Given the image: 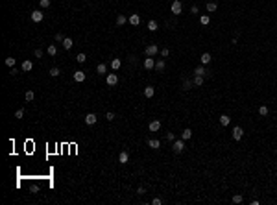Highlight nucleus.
<instances>
[{
  "mask_svg": "<svg viewBox=\"0 0 277 205\" xmlns=\"http://www.w3.org/2000/svg\"><path fill=\"white\" fill-rule=\"evenodd\" d=\"M170 11H172L174 15H181V11H183L181 0H174V2H172V6H170Z\"/></svg>",
  "mask_w": 277,
  "mask_h": 205,
  "instance_id": "nucleus-1",
  "label": "nucleus"
},
{
  "mask_svg": "<svg viewBox=\"0 0 277 205\" xmlns=\"http://www.w3.org/2000/svg\"><path fill=\"white\" fill-rule=\"evenodd\" d=\"M157 52H159V46L157 45H148L146 48H144V54H146L148 57H153Z\"/></svg>",
  "mask_w": 277,
  "mask_h": 205,
  "instance_id": "nucleus-2",
  "label": "nucleus"
},
{
  "mask_svg": "<svg viewBox=\"0 0 277 205\" xmlns=\"http://www.w3.org/2000/svg\"><path fill=\"white\" fill-rule=\"evenodd\" d=\"M105 81H107V85H109V87H115V85L118 83V76H116L115 72H113V74H107Z\"/></svg>",
  "mask_w": 277,
  "mask_h": 205,
  "instance_id": "nucleus-3",
  "label": "nucleus"
},
{
  "mask_svg": "<svg viewBox=\"0 0 277 205\" xmlns=\"http://www.w3.org/2000/svg\"><path fill=\"white\" fill-rule=\"evenodd\" d=\"M172 150H174V152L175 153H181L183 152V150H185V140H174V146H172Z\"/></svg>",
  "mask_w": 277,
  "mask_h": 205,
  "instance_id": "nucleus-4",
  "label": "nucleus"
},
{
  "mask_svg": "<svg viewBox=\"0 0 277 205\" xmlns=\"http://www.w3.org/2000/svg\"><path fill=\"white\" fill-rule=\"evenodd\" d=\"M244 135V129L240 128V126H236V128H233V140H240Z\"/></svg>",
  "mask_w": 277,
  "mask_h": 205,
  "instance_id": "nucleus-5",
  "label": "nucleus"
},
{
  "mask_svg": "<svg viewBox=\"0 0 277 205\" xmlns=\"http://www.w3.org/2000/svg\"><path fill=\"white\" fill-rule=\"evenodd\" d=\"M96 120H98V116H96L94 113H87V115H85V124H87V126L96 124Z\"/></svg>",
  "mask_w": 277,
  "mask_h": 205,
  "instance_id": "nucleus-6",
  "label": "nucleus"
},
{
  "mask_svg": "<svg viewBox=\"0 0 277 205\" xmlns=\"http://www.w3.org/2000/svg\"><path fill=\"white\" fill-rule=\"evenodd\" d=\"M43 19H45V15H43V11H41V9L32 11V21H33V22H41Z\"/></svg>",
  "mask_w": 277,
  "mask_h": 205,
  "instance_id": "nucleus-7",
  "label": "nucleus"
},
{
  "mask_svg": "<svg viewBox=\"0 0 277 205\" xmlns=\"http://www.w3.org/2000/svg\"><path fill=\"white\" fill-rule=\"evenodd\" d=\"M148 128H150V131H151V133L159 131V129H161V120H151V122H150V126H148Z\"/></svg>",
  "mask_w": 277,
  "mask_h": 205,
  "instance_id": "nucleus-8",
  "label": "nucleus"
},
{
  "mask_svg": "<svg viewBox=\"0 0 277 205\" xmlns=\"http://www.w3.org/2000/svg\"><path fill=\"white\" fill-rule=\"evenodd\" d=\"M128 21H130L131 26H139L140 24V15H137V13H135V15H130V19H128Z\"/></svg>",
  "mask_w": 277,
  "mask_h": 205,
  "instance_id": "nucleus-9",
  "label": "nucleus"
},
{
  "mask_svg": "<svg viewBox=\"0 0 277 205\" xmlns=\"http://www.w3.org/2000/svg\"><path fill=\"white\" fill-rule=\"evenodd\" d=\"M144 69H146V70L155 69V61H153L151 57H146V59H144Z\"/></svg>",
  "mask_w": 277,
  "mask_h": 205,
  "instance_id": "nucleus-10",
  "label": "nucleus"
},
{
  "mask_svg": "<svg viewBox=\"0 0 277 205\" xmlns=\"http://www.w3.org/2000/svg\"><path fill=\"white\" fill-rule=\"evenodd\" d=\"M32 69H33V63L30 61V59H24V61H22V70H24V72H30Z\"/></svg>",
  "mask_w": 277,
  "mask_h": 205,
  "instance_id": "nucleus-11",
  "label": "nucleus"
},
{
  "mask_svg": "<svg viewBox=\"0 0 277 205\" xmlns=\"http://www.w3.org/2000/svg\"><path fill=\"white\" fill-rule=\"evenodd\" d=\"M211 59H213V57H211V54L209 52H203V54H201V57H200V61H201V65H209Z\"/></svg>",
  "mask_w": 277,
  "mask_h": 205,
  "instance_id": "nucleus-12",
  "label": "nucleus"
},
{
  "mask_svg": "<svg viewBox=\"0 0 277 205\" xmlns=\"http://www.w3.org/2000/svg\"><path fill=\"white\" fill-rule=\"evenodd\" d=\"M128 161H130V155H128V152H120V155H118V163H120V164H126Z\"/></svg>",
  "mask_w": 277,
  "mask_h": 205,
  "instance_id": "nucleus-13",
  "label": "nucleus"
},
{
  "mask_svg": "<svg viewBox=\"0 0 277 205\" xmlns=\"http://www.w3.org/2000/svg\"><path fill=\"white\" fill-rule=\"evenodd\" d=\"M148 146L153 148V150H159V148H161V142H159V139H150V140H148Z\"/></svg>",
  "mask_w": 277,
  "mask_h": 205,
  "instance_id": "nucleus-14",
  "label": "nucleus"
},
{
  "mask_svg": "<svg viewBox=\"0 0 277 205\" xmlns=\"http://www.w3.org/2000/svg\"><path fill=\"white\" fill-rule=\"evenodd\" d=\"M61 45H63V48H65V50H70V48L74 46V41H72L70 37H65V41L61 43Z\"/></svg>",
  "mask_w": 277,
  "mask_h": 205,
  "instance_id": "nucleus-15",
  "label": "nucleus"
},
{
  "mask_svg": "<svg viewBox=\"0 0 277 205\" xmlns=\"http://www.w3.org/2000/svg\"><path fill=\"white\" fill-rule=\"evenodd\" d=\"M74 80L76 81H85V72L83 70H76V72H74Z\"/></svg>",
  "mask_w": 277,
  "mask_h": 205,
  "instance_id": "nucleus-16",
  "label": "nucleus"
},
{
  "mask_svg": "<svg viewBox=\"0 0 277 205\" xmlns=\"http://www.w3.org/2000/svg\"><path fill=\"white\" fill-rule=\"evenodd\" d=\"M120 67H122V61H120V59H116V57H115V59H111V69L115 70V72L120 69Z\"/></svg>",
  "mask_w": 277,
  "mask_h": 205,
  "instance_id": "nucleus-17",
  "label": "nucleus"
},
{
  "mask_svg": "<svg viewBox=\"0 0 277 205\" xmlns=\"http://www.w3.org/2000/svg\"><path fill=\"white\" fill-rule=\"evenodd\" d=\"M209 22H211V17H209V15H200V24L201 26H207Z\"/></svg>",
  "mask_w": 277,
  "mask_h": 205,
  "instance_id": "nucleus-18",
  "label": "nucleus"
},
{
  "mask_svg": "<svg viewBox=\"0 0 277 205\" xmlns=\"http://www.w3.org/2000/svg\"><path fill=\"white\" fill-rule=\"evenodd\" d=\"M148 30H150V31H157L159 30L157 21H150V22H148Z\"/></svg>",
  "mask_w": 277,
  "mask_h": 205,
  "instance_id": "nucleus-19",
  "label": "nucleus"
},
{
  "mask_svg": "<svg viewBox=\"0 0 277 205\" xmlns=\"http://www.w3.org/2000/svg\"><path fill=\"white\" fill-rule=\"evenodd\" d=\"M126 22H128L126 15H118V17H116V26H122V24H126Z\"/></svg>",
  "mask_w": 277,
  "mask_h": 205,
  "instance_id": "nucleus-20",
  "label": "nucleus"
},
{
  "mask_svg": "<svg viewBox=\"0 0 277 205\" xmlns=\"http://www.w3.org/2000/svg\"><path fill=\"white\" fill-rule=\"evenodd\" d=\"M165 61H163V59H159L157 63H155V70H157V72H163V70H165Z\"/></svg>",
  "mask_w": 277,
  "mask_h": 205,
  "instance_id": "nucleus-21",
  "label": "nucleus"
},
{
  "mask_svg": "<svg viewBox=\"0 0 277 205\" xmlns=\"http://www.w3.org/2000/svg\"><path fill=\"white\" fill-rule=\"evenodd\" d=\"M190 137H192V131H190L189 128H187V129H183V133H181V139H183V140H189Z\"/></svg>",
  "mask_w": 277,
  "mask_h": 205,
  "instance_id": "nucleus-22",
  "label": "nucleus"
},
{
  "mask_svg": "<svg viewBox=\"0 0 277 205\" xmlns=\"http://www.w3.org/2000/svg\"><path fill=\"white\" fill-rule=\"evenodd\" d=\"M46 52H48V56H52V57H54V56L57 54V46H56V45H50L48 48H46Z\"/></svg>",
  "mask_w": 277,
  "mask_h": 205,
  "instance_id": "nucleus-23",
  "label": "nucleus"
},
{
  "mask_svg": "<svg viewBox=\"0 0 277 205\" xmlns=\"http://www.w3.org/2000/svg\"><path fill=\"white\" fill-rule=\"evenodd\" d=\"M153 93H155V91H153L151 85H148V87L144 89V96H146V98H151V96H153Z\"/></svg>",
  "mask_w": 277,
  "mask_h": 205,
  "instance_id": "nucleus-24",
  "label": "nucleus"
},
{
  "mask_svg": "<svg viewBox=\"0 0 277 205\" xmlns=\"http://www.w3.org/2000/svg\"><path fill=\"white\" fill-rule=\"evenodd\" d=\"M96 72H98V74H105V72H107V65H105V63H100V65L96 67Z\"/></svg>",
  "mask_w": 277,
  "mask_h": 205,
  "instance_id": "nucleus-25",
  "label": "nucleus"
},
{
  "mask_svg": "<svg viewBox=\"0 0 277 205\" xmlns=\"http://www.w3.org/2000/svg\"><path fill=\"white\" fill-rule=\"evenodd\" d=\"M192 85H194V81L185 80V81H183V91H190V89H192Z\"/></svg>",
  "mask_w": 277,
  "mask_h": 205,
  "instance_id": "nucleus-26",
  "label": "nucleus"
},
{
  "mask_svg": "<svg viewBox=\"0 0 277 205\" xmlns=\"http://www.w3.org/2000/svg\"><path fill=\"white\" fill-rule=\"evenodd\" d=\"M229 122H231V118H229L227 115H222L220 116V124L222 126H229Z\"/></svg>",
  "mask_w": 277,
  "mask_h": 205,
  "instance_id": "nucleus-27",
  "label": "nucleus"
},
{
  "mask_svg": "<svg viewBox=\"0 0 277 205\" xmlns=\"http://www.w3.org/2000/svg\"><path fill=\"white\" fill-rule=\"evenodd\" d=\"M205 74H207V72H205L203 65H201V67H198V69L194 70V76H205Z\"/></svg>",
  "mask_w": 277,
  "mask_h": 205,
  "instance_id": "nucleus-28",
  "label": "nucleus"
},
{
  "mask_svg": "<svg viewBox=\"0 0 277 205\" xmlns=\"http://www.w3.org/2000/svg\"><path fill=\"white\" fill-rule=\"evenodd\" d=\"M268 113H270V111H268L266 105H260V107H259V115L260 116H268Z\"/></svg>",
  "mask_w": 277,
  "mask_h": 205,
  "instance_id": "nucleus-29",
  "label": "nucleus"
},
{
  "mask_svg": "<svg viewBox=\"0 0 277 205\" xmlns=\"http://www.w3.org/2000/svg\"><path fill=\"white\" fill-rule=\"evenodd\" d=\"M216 2H207V11L209 13H213V11H216Z\"/></svg>",
  "mask_w": 277,
  "mask_h": 205,
  "instance_id": "nucleus-30",
  "label": "nucleus"
},
{
  "mask_svg": "<svg viewBox=\"0 0 277 205\" xmlns=\"http://www.w3.org/2000/svg\"><path fill=\"white\" fill-rule=\"evenodd\" d=\"M194 85H196V87H201V85H203V76H196V78H194Z\"/></svg>",
  "mask_w": 277,
  "mask_h": 205,
  "instance_id": "nucleus-31",
  "label": "nucleus"
},
{
  "mask_svg": "<svg viewBox=\"0 0 277 205\" xmlns=\"http://www.w3.org/2000/svg\"><path fill=\"white\" fill-rule=\"evenodd\" d=\"M59 74H61V70L57 69V67H54V69H50V76H52V78H57Z\"/></svg>",
  "mask_w": 277,
  "mask_h": 205,
  "instance_id": "nucleus-32",
  "label": "nucleus"
},
{
  "mask_svg": "<svg viewBox=\"0 0 277 205\" xmlns=\"http://www.w3.org/2000/svg\"><path fill=\"white\" fill-rule=\"evenodd\" d=\"M4 63H6L9 69H13V67H15V59L13 57H6V61H4Z\"/></svg>",
  "mask_w": 277,
  "mask_h": 205,
  "instance_id": "nucleus-33",
  "label": "nucleus"
},
{
  "mask_svg": "<svg viewBox=\"0 0 277 205\" xmlns=\"http://www.w3.org/2000/svg\"><path fill=\"white\" fill-rule=\"evenodd\" d=\"M33 96H35L33 91H26V102H32V100H33Z\"/></svg>",
  "mask_w": 277,
  "mask_h": 205,
  "instance_id": "nucleus-34",
  "label": "nucleus"
},
{
  "mask_svg": "<svg viewBox=\"0 0 277 205\" xmlns=\"http://www.w3.org/2000/svg\"><path fill=\"white\" fill-rule=\"evenodd\" d=\"M85 59H87V56H85V54H78L76 61H78V63H85Z\"/></svg>",
  "mask_w": 277,
  "mask_h": 205,
  "instance_id": "nucleus-35",
  "label": "nucleus"
},
{
  "mask_svg": "<svg viewBox=\"0 0 277 205\" xmlns=\"http://www.w3.org/2000/svg\"><path fill=\"white\" fill-rule=\"evenodd\" d=\"M233 203H242V196L235 194V196H233Z\"/></svg>",
  "mask_w": 277,
  "mask_h": 205,
  "instance_id": "nucleus-36",
  "label": "nucleus"
},
{
  "mask_svg": "<svg viewBox=\"0 0 277 205\" xmlns=\"http://www.w3.org/2000/svg\"><path fill=\"white\" fill-rule=\"evenodd\" d=\"M39 6L41 7H50V0H39Z\"/></svg>",
  "mask_w": 277,
  "mask_h": 205,
  "instance_id": "nucleus-37",
  "label": "nucleus"
},
{
  "mask_svg": "<svg viewBox=\"0 0 277 205\" xmlns=\"http://www.w3.org/2000/svg\"><path fill=\"white\" fill-rule=\"evenodd\" d=\"M63 41H65L63 33H56V43H63Z\"/></svg>",
  "mask_w": 277,
  "mask_h": 205,
  "instance_id": "nucleus-38",
  "label": "nucleus"
},
{
  "mask_svg": "<svg viewBox=\"0 0 277 205\" xmlns=\"http://www.w3.org/2000/svg\"><path fill=\"white\" fill-rule=\"evenodd\" d=\"M24 116V109H19L17 113H15V118H22Z\"/></svg>",
  "mask_w": 277,
  "mask_h": 205,
  "instance_id": "nucleus-39",
  "label": "nucleus"
},
{
  "mask_svg": "<svg viewBox=\"0 0 277 205\" xmlns=\"http://www.w3.org/2000/svg\"><path fill=\"white\" fill-rule=\"evenodd\" d=\"M161 56H163V57H168V56H170V50H168V48H163V50H161Z\"/></svg>",
  "mask_w": 277,
  "mask_h": 205,
  "instance_id": "nucleus-40",
  "label": "nucleus"
},
{
  "mask_svg": "<svg viewBox=\"0 0 277 205\" xmlns=\"http://www.w3.org/2000/svg\"><path fill=\"white\" fill-rule=\"evenodd\" d=\"M166 139H168L170 142H172V140H175V135H174L172 131H170V133H166Z\"/></svg>",
  "mask_w": 277,
  "mask_h": 205,
  "instance_id": "nucleus-41",
  "label": "nucleus"
},
{
  "mask_svg": "<svg viewBox=\"0 0 277 205\" xmlns=\"http://www.w3.org/2000/svg\"><path fill=\"white\" fill-rule=\"evenodd\" d=\"M105 118H107V120H109V122H113V120H115V115H113V113H111V111H109V113H107V115H105Z\"/></svg>",
  "mask_w": 277,
  "mask_h": 205,
  "instance_id": "nucleus-42",
  "label": "nucleus"
},
{
  "mask_svg": "<svg viewBox=\"0 0 277 205\" xmlns=\"http://www.w3.org/2000/svg\"><path fill=\"white\" fill-rule=\"evenodd\" d=\"M151 203H153V205H161L163 200H161V198H153V200H151Z\"/></svg>",
  "mask_w": 277,
  "mask_h": 205,
  "instance_id": "nucleus-43",
  "label": "nucleus"
},
{
  "mask_svg": "<svg viewBox=\"0 0 277 205\" xmlns=\"http://www.w3.org/2000/svg\"><path fill=\"white\" fill-rule=\"evenodd\" d=\"M33 54H35V57H43V50H41V48H37Z\"/></svg>",
  "mask_w": 277,
  "mask_h": 205,
  "instance_id": "nucleus-44",
  "label": "nucleus"
},
{
  "mask_svg": "<svg viewBox=\"0 0 277 205\" xmlns=\"http://www.w3.org/2000/svg\"><path fill=\"white\" fill-rule=\"evenodd\" d=\"M198 11H200V9H198V6H192V7H190V13H194V15H196Z\"/></svg>",
  "mask_w": 277,
  "mask_h": 205,
  "instance_id": "nucleus-45",
  "label": "nucleus"
}]
</instances>
